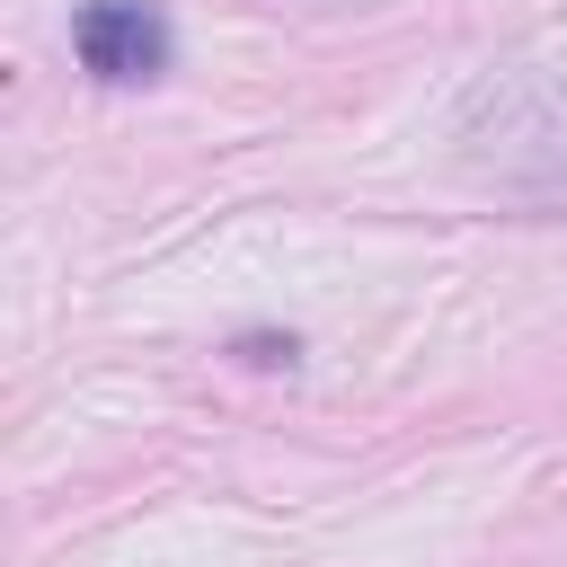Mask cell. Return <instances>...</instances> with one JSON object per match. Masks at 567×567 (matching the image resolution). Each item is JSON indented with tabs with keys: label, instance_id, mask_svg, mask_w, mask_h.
Here are the masks:
<instances>
[{
	"label": "cell",
	"instance_id": "6da1fadb",
	"mask_svg": "<svg viewBox=\"0 0 567 567\" xmlns=\"http://www.w3.org/2000/svg\"><path fill=\"white\" fill-rule=\"evenodd\" d=\"M71 44H80V62H89L97 80H115V89L168 71V18H159L151 0H89V9L71 18Z\"/></svg>",
	"mask_w": 567,
	"mask_h": 567
}]
</instances>
